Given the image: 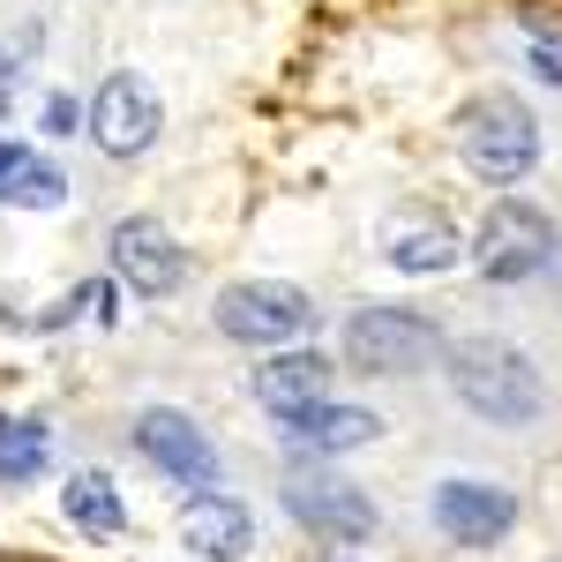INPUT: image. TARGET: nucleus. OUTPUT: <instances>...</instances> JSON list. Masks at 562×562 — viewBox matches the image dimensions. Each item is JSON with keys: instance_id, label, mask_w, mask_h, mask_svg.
<instances>
[{"instance_id": "1", "label": "nucleus", "mask_w": 562, "mask_h": 562, "mask_svg": "<svg viewBox=\"0 0 562 562\" xmlns=\"http://www.w3.org/2000/svg\"><path fill=\"white\" fill-rule=\"evenodd\" d=\"M442 360H450V390L473 405L480 420H495V428H532V420L548 413V383H540V368H532L518 346H503V338H465V346H450Z\"/></svg>"}, {"instance_id": "13", "label": "nucleus", "mask_w": 562, "mask_h": 562, "mask_svg": "<svg viewBox=\"0 0 562 562\" xmlns=\"http://www.w3.org/2000/svg\"><path fill=\"white\" fill-rule=\"evenodd\" d=\"M278 435H285L293 450H307V458H338V450H368V442H383V413L323 397V405L285 413V420H278Z\"/></svg>"}, {"instance_id": "10", "label": "nucleus", "mask_w": 562, "mask_h": 562, "mask_svg": "<svg viewBox=\"0 0 562 562\" xmlns=\"http://www.w3.org/2000/svg\"><path fill=\"white\" fill-rule=\"evenodd\" d=\"M135 450L158 465L166 480H180V487H217V450L211 435L195 428L188 413H173V405H150V413H135Z\"/></svg>"}, {"instance_id": "2", "label": "nucleus", "mask_w": 562, "mask_h": 562, "mask_svg": "<svg viewBox=\"0 0 562 562\" xmlns=\"http://www.w3.org/2000/svg\"><path fill=\"white\" fill-rule=\"evenodd\" d=\"M458 158H465V173L487 180V188H510L540 166V121L525 113L518 90H480L473 105L458 113Z\"/></svg>"}, {"instance_id": "8", "label": "nucleus", "mask_w": 562, "mask_h": 562, "mask_svg": "<svg viewBox=\"0 0 562 562\" xmlns=\"http://www.w3.org/2000/svg\"><path fill=\"white\" fill-rule=\"evenodd\" d=\"M166 128V113H158V90L143 83L135 68H113L98 98H90V143L105 150V158H143L150 143Z\"/></svg>"}, {"instance_id": "20", "label": "nucleus", "mask_w": 562, "mask_h": 562, "mask_svg": "<svg viewBox=\"0 0 562 562\" xmlns=\"http://www.w3.org/2000/svg\"><path fill=\"white\" fill-rule=\"evenodd\" d=\"M8 105H15V53L0 45V113H8Z\"/></svg>"}, {"instance_id": "7", "label": "nucleus", "mask_w": 562, "mask_h": 562, "mask_svg": "<svg viewBox=\"0 0 562 562\" xmlns=\"http://www.w3.org/2000/svg\"><path fill=\"white\" fill-rule=\"evenodd\" d=\"M105 262H113V278L128 285L135 301H173L188 285V256H180V240L158 217H121L113 240H105Z\"/></svg>"}, {"instance_id": "3", "label": "nucleus", "mask_w": 562, "mask_h": 562, "mask_svg": "<svg viewBox=\"0 0 562 562\" xmlns=\"http://www.w3.org/2000/svg\"><path fill=\"white\" fill-rule=\"evenodd\" d=\"M211 323H217L225 346L285 352V346H301L307 330H315V301H307L301 285H285V278H240V285L217 293Z\"/></svg>"}, {"instance_id": "12", "label": "nucleus", "mask_w": 562, "mask_h": 562, "mask_svg": "<svg viewBox=\"0 0 562 562\" xmlns=\"http://www.w3.org/2000/svg\"><path fill=\"white\" fill-rule=\"evenodd\" d=\"M248 390H256V405L270 413V420H285V413H301V405H323V397H330V360H323L315 346L262 352L256 375H248Z\"/></svg>"}, {"instance_id": "16", "label": "nucleus", "mask_w": 562, "mask_h": 562, "mask_svg": "<svg viewBox=\"0 0 562 562\" xmlns=\"http://www.w3.org/2000/svg\"><path fill=\"white\" fill-rule=\"evenodd\" d=\"M45 473V420H0V487L15 480H38Z\"/></svg>"}, {"instance_id": "6", "label": "nucleus", "mask_w": 562, "mask_h": 562, "mask_svg": "<svg viewBox=\"0 0 562 562\" xmlns=\"http://www.w3.org/2000/svg\"><path fill=\"white\" fill-rule=\"evenodd\" d=\"M285 518L307 525L315 540H375V503H368V487H352L346 473H323V465H293L285 473Z\"/></svg>"}, {"instance_id": "11", "label": "nucleus", "mask_w": 562, "mask_h": 562, "mask_svg": "<svg viewBox=\"0 0 562 562\" xmlns=\"http://www.w3.org/2000/svg\"><path fill=\"white\" fill-rule=\"evenodd\" d=\"M383 256H390V270H405V278H435V270H458V262H465V240H458L450 211L405 203V211L383 217Z\"/></svg>"}, {"instance_id": "4", "label": "nucleus", "mask_w": 562, "mask_h": 562, "mask_svg": "<svg viewBox=\"0 0 562 562\" xmlns=\"http://www.w3.org/2000/svg\"><path fill=\"white\" fill-rule=\"evenodd\" d=\"M442 323L420 307H352L346 315V368L360 375H420L442 360Z\"/></svg>"}, {"instance_id": "18", "label": "nucleus", "mask_w": 562, "mask_h": 562, "mask_svg": "<svg viewBox=\"0 0 562 562\" xmlns=\"http://www.w3.org/2000/svg\"><path fill=\"white\" fill-rule=\"evenodd\" d=\"M31 158H38L31 143H15V135H0V203H8V188L23 180V166H31Z\"/></svg>"}, {"instance_id": "9", "label": "nucleus", "mask_w": 562, "mask_h": 562, "mask_svg": "<svg viewBox=\"0 0 562 562\" xmlns=\"http://www.w3.org/2000/svg\"><path fill=\"white\" fill-rule=\"evenodd\" d=\"M428 518H435V532L458 540V548H495V540L518 525V495L495 487V480H442L428 495Z\"/></svg>"}, {"instance_id": "17", "label": "nucleus", "mask_w": 562, "mask_h": 562, "mask_svg": "<svg viewBox=\"0 0 562 562\" xmlns=\"http://www.w3.org/2000/svg\"><path fill=\"white\" fill-rule=\"evenodd\" d=\"M8 203H15V211H53V203H68V173H60L53 158H31L23 180L8 188Z\"/></svg>"}, {"instance_id": "5", "label": "nucleus", "mask_w": 562, "mask_h": 562, "mask_svg": "<svg viewBox=\"0 0 562 562\" xmlns=\"http://www.w3.org/2000/svg\"><path fill=\"white\" fill-rule=\"evenodd\" d=\"M555 240L562 233H555V217L540 211V203L503 195L473 233V270L487 278V285H525V278H540V270L555 262Z\"/></svg>"}, {"instance_id": "14", "label": "nucleus", "mask_w": 562, "mask_h": 562, "mask_svg": "<svg viewBox=\"0 0 562 562\" xmlns=\"http://www.w3.org/2000/svg\"><path fill=\"white\" fill-rule=\"evenodd\" d=\"M180 540L195 548L203 562H240L248 548H256V510L240 503V495H195L188 503V518H180Z\"/></svg>"}, {"instance_id": "15", "label": "nucleus", "mask_w": 562, "mask_h": 562, "mask_svg": "<svg viewBox=\"0 0 562 562\" xmlns=\"http://www.w3.org/2000/svg\"><path fill=\"white\" fill-rule=\"evenodd\" d=\"M60 503H68V525L76 532H90V540H121L128 532V510H121V487L98 473V465H83V473L60 487Z\"/></svg>"}, {"instance_id": "19", "label": "nucleus", "mask_w": 562, "mask_h": 562, "mask_svg": "<svg viewBox=\"0 0 562 562\" xmlns=\"http://www.w3.org/2000/svg\"><path fill=\"white\" fill-rule=\"evenodd\" d=\"M45 128H53V135L76 128V98H45Z\"/></svg>"}]
</instances>
